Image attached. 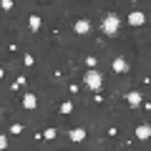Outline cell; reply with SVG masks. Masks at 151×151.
<instances>
[{"mask_svg":"<svg viewBox=\"0 0 151 151\" xmlns=\"http://www.w3.org/2000/svg\"><path fill=\"white\" fill-rule=\"evenodd\" d=\"M124 98H126V103H129V106H134V108H139V106H141V101H144V96H141L139 91H129Z\"/></svg>","mask_w":151,"mask_h":151,"instance_id":"obj_3","label":"cell"},{"mask_svg":"<svg viewBox=\"0 0 151 151\" xmlns=\"http://www.w3.org/2000/svg\"><path fill=\"white\" fill-rule=\"evenodd\" d=\"M83 83H86L91 91H101L103 88V73L98 68H88L86 73H83Z\"/></svg>","mask_w":151,"mask_h":151,"instance_id":"obj_1","label":"cell"},{"mask_svg":"<svg viewBox=\"0 0 151 151\" xmlns=\"http://www.w3.org/2000/svg\"><path fill=\"white\" fill-rule=\"evenodd\" d=\"M23 63H25V65H33V63H35V58H33L30 53H25V55H23Z\"/></svg>","mask_w":151,"mask_h":151,"instance_id":"obj_16","label":"cell"},{"mask_svg":"<svg viewBox=\"0 0 151 151\" xmlns=\"http://www.w3.org/2000/svg\"><path fill=\"white\" fill-rule=\"evenodd\" d=\"M113 70L116 73H126L129 70V60L126 58H113Z\"/></svg>","mask_w":151,"mask_h":151,"instance_id":"obj_8","label":"cell"},{"mask_svg":"<svg viewBox=\"0 0 151 151\" xmlns=\"http://www.w3.org/2000/svg\"><path fill=\"white\" fill-rule=\"evenodd\" d=\"M23 131H25V126H23V124H13V126H10V134H15V136L23 134Z\"/></svg>","mask_w":151,"mask_h":151,"instance_id":"obj_15","label":"cell"},{"mask_svg":"<svg viewBox=\"0 0 151 151\" xmlns=\"http://www.w3.org/2000/svg\"><path fill=\"white\" fill-rule=\"evenodd\" d=\"M149 136H151V126H149V124L136 126V139H139V141H146Z\"/></svg>","mask_w":151,"mask_h":151,"instance_id":"obj_5","label":"cell"},{"mask_svg":"<svg viewBox=\"0 0 151 151\" xmlns=\"http://www.w3.org/2000/svg\"><path fill=\"white\" fill-rule=\"evenodd\" d=\"M3 76H5V70H3V68H0V78H3Z\"/></svg>","mask_w":151,"mask_h":151,"instance_id":"obj_19","label":"cell"},{"mask_svg":"<svg viewBox=\"0 0 151 151\" xmlns=\"http://www.w3.org/2000/svg\"><path fill=\"white\" fill-rule=\"evenodd\" d=\"M40 23H43V20H40L38 15H30V18H28V28H30L33 33H38V30H40Z\"/></svg>","mask_w":151,"mask_h":151,"instance_id":"obj_10","label":"cell"},{"mask_svg":"<svg viewBox=\"0 0 151 151\" xmlns=\"http://www.w3.org/2000/svg\"><path fill=\"white\" fill-rule=\"evenodd\" d=\"M25 83H28V81H25V78H23V76H18L15 81H13V86H10V88H13V91H20V88H23V86H25Z\"/></svg>","mask_w":151,"mask_h":151,"instance_id":"obj_11","label":"cell"},{"mask_svg":"<svg viewBox=\"0 0 151 151\" xmlns=\"http://www.w3.org/2000/svg\"><path fill=\"white\" fill-rule=\"evenodd\" d=\"M3 149H8V139H5L3 134H0V151H3Z\"/></svg>","mask_w":151,"mask_h":151,"instance_id":"obj_18","label":"cell"},{"mask_svg":"<svg viewBox=\"0 0 151 151\" xmlns=\"http://www.w3.org/2000/svg\"><path fill=\"white\" fill-rule=\"evenodd\" d=\"M73 30L78 33V35H86V33L91 30V23H88L86 18H81V20H76V25H73Z\"/></svg>","mask_w":151,"mask_h":151,"instance_id":"obj_4","label":"cell"},{"mask_svg":"<svg viewBox=\"0 0 151 151\" xmlns=\"http://www.w3.org/2000/svg\"><path fill=\"white\" fill-rule=\"evenodd\" d=\"M68 136H70V141H73V144H81V141L86 139V129H70Z\"/></svg>","mask_w":151,"mask_h":151,"instance_id":"obj_6","label":"cell"},{"mask_svg":"<svg viewBox=\"0 0 151 151\" xmlns=\"http://www.w3.org/2000/svg\"><path fill=\"white\" fill-rule=\"evenodd\" d=\"M70 111H73V101H63L60 103V113H63V116H68Z\"/></svg>","mask_w":151,"mask_h":151,"instance_id":"obj_12","label":"cell"},{"mask_svg":"<svg viewBox=\"0 0 151 151\" xmlns=\"http://www.w3.org/2000/svg\"><path fill=\"white\" fill-rule=\"evenodd\" d=\"M35 106H38V98L33 96V93H25V96H23V108H28V111H33Z\"/></svg>","mask_w":151,"mask_h":151,"instance_id":"obj_9","label":"cell"},{"mask_svg":"<svg viewBox=\"0 0 151 151\" xmlns=\"http://www.w3.org/2000/svg\"><path fill=\"white\" fill-rule=\"evenodd\" d=\"M119 28H121V18L116 15V13H108V15L101 20V30L106 33V35H116Z\"/></svg>","mask_w":151,"mask_h":151,"instance_id":"obj_2","label":"cell"},{"mask_svg":"<svg viewBox=\"0 0 151 151\" xmlns=\"http://www.w3.org/2000/svg\"><path fill=\"white\" fill-rule=\"evenodd\" d=\"M55 136H58V131H55V129H45L43 131V141H53Z\"/></svg>","mask_w":151,"mask_h":151,"instance_id":"obj_13","label":"cell"},{"mask_svg":"<svg viewBox=\"0 0 151 151\" xmlns=\"http://www.w3.org/2000/svg\"><path fill=\"white\" fill-rule=\"evenodd\" d=\"M86 65H88V68H96V65H98V58H96V55H86Z\"/></svg>","mask_w":151,"mask_h":151,"instance_id":"obj_14","label":"cell"},{"mask_svg":"<svg viewBox=\"0 0 151 151\" xmlns=\"http://www.w3.org/2000/svg\"><path fill=\"white\" fill-rule=\"evenodd\" d=\"M0 8H3V10H10V8H13V0H0Z\"/></svg>","mask_w":151,"mask_h":151,"instance_id":"obj_17","label":"cell"},{"mask_svg":"<svg viewBox=\"0 0 151 151\" xmlns=\"http://www.w3.org/2000/svg\"><path fill=\"white\" fill-rule=\"evenodd\" d=\"M129 23H131V25H144L146 15H144V13H139V10H134V13H129Z\"/></svg>","mask_w":151,"mask_h":151,"instance_id":"obj_7","label":"cell"},{"mask_svg":"<svg viewBox=\"0 0 151 151\" xmlns=\"http://www.w3.org/2000/svg\"><path fill=\"white\" fill-rule=\"evenodd\" d=\"M131 3H136V0H131Z\"/></svg>","mask_w":151,"mask_h":151,"instance_id":"obj_20","label":"cell"}]
</instances>
